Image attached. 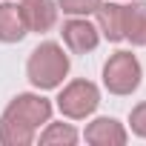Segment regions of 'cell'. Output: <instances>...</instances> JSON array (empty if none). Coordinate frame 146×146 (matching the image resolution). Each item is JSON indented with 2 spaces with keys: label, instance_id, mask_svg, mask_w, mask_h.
Masks as SVG:
<instances>
[{
  "label": "cell",
  "instance_id": "cell-6",
  "mask_svg": "<svg viewBox=\"0 0 146 146\" xmlns=\"http://www.w3.org/2000/svg\"><path fill=\"white\" fill-rule=\"evenodd\" d=\"M83 137H86V143H92V146H123V143L129 140V132H126V126H123L120 120H115V117H95V120L86 126Z\"/></svg>",
  "mask_w": 146,
  "mask_h": 146
},
{
  "label": "cell",
  "instance_id": "cell-9",
  "mask_svg": "<svg viewBox=\"0 0 146 146\" xmlns=\"http://www.w3.org/2000/svg\"><path fill=\"white\" fill-rule=\"evenodd\" d=\"M98 32L100 37H106L109 43H120L123 40V6L109 0V3L98 6Z\"/></svg>",
  "mask_w": 146,
  "mask_h": 146
},
{
  "label": "cell",
  "instance_id": "cell-7",
  "mask_svg": "<svg viewBox=\"0 0 146 146\" xmlns=\"http://www.w3.org/2000/svg\"><path fill=\"white\" fill-rule=\"evenodd\" d=\"M20 15L29 32H49L57 23V3L54 0H23L20 3Z\"/></svg>",
  "mask_w": 146,
  "mask_h": 146
},
{
  "label": "cell",
  "instance_id": "cell-8",
  "mask_svg": "<svg viewBox=\"0 0 146 146\" xmlns=\"http://www.w3.org/2000/svg\"><path fill=\"white\" fill-rule=\"evenodd\" d=\"M123 40L132 46H146V3L132 0L123 6Z\"/></svg>",
  "mask_w": 146,
  "mask_h": 146
},
{
  "label": "cell",
  "instance_id": "cell-12",
  "mask_svg": "<svg viewBox=\"0 0 146 146\" xmlns=\"http://www.w3.org/2000/svg\"><path fill=\"white\" fill-rule=\"evenodd\" d=\"M100 3L103 0H57V12L69 17H86V15H95Z\"/></svg>",
  "mask_w": 146,
  "mask_h": 146
},
{
  "label": "cell",
  "instance_id": "cell-10",
  "mask_svg": "<svg viewBox=\"0 0 146 146\" xmlns=\"http://www.w3.org/2000/svg\"><path fill=\"white\" fill-rule=\"evenodd\" d=\"M29 35L20 6L15 3H0V43H20Z\"/></svg>",
  "mask_w": 146,
  "mask_h": 146
},
{
  "label": "cell",
  "instance_id": "cell-5",
  "mask_svg": "<svg viewBox=\"0 0 146 146\" xmlns=\"http://www.w3.org/2000/svg\"><path fill=\"white\" fill-rule=\"evenodd\" d=\"M63 35V43L75 52V54H86V52H95L98 43H100V32L95 23H89L86 17H69L60 29Z\"/></svg>",
  "mask_w": 146,
  "mask_h": 146
},
{
  "label": "cell",
  "instance_id": "cell-4",
  "mask_svg": "<svg viewBox=\"0 0 146 146\" xmlns=\"http://www.w3.org/2000/svg\"><path fill=\"white\" fill-rule=\"evenodd\" d=\"M98 106H100V89L92 80H83V78L66 83L60 89V95H57V109L69 120H83Z\"/></svg>",
  "mask_w": 146,
  "mask_h": 146
},
{
  "label": "cell",
  "instance_id": "cell-2",
  "mask_svg": "<svg viewBox=\"0 0 146 146\" xmlns=\"http://www.w3.org/2000/svg\"><path fill=\"white\" fill-rule=\"evenodd\" d=\"M69 54L63 52L60 43L54 40H43L40 46L32 49L29 60H26V78L35 89H57L63 83V78L69 75Z\"/></svg>",
  "mask_w": 146,
  "mask_h": 146
},
{
  "label": "cell",
  "instance_id": "cell-1",
  "mask_svg": "<svg viewBox=\"0 0 146 146\" xmlns=\"http://www.w3.org/2000/svg\"><path fill=\"white\" fill-rule=\"evenodd\" d=\"M52 120V103L43 95L23 92L9 100L0 115V143L3 146H29L35 143L40 126Z\"/></svg>",
  "mask_w": 146,
  "mask_h": 146
},
{
  "label": "cell",
  "instance_id": "cell-11",
  "mask_svg": "<svg viewBox=\"0 0 146 146\" xmlns=\"http://www.w3.org/2000/svg\"><path fill=\"white\" fill-rule=\"evenodd\" d=\"M80 140V135L72 129L69 123H46V129L40 132V143L43 146H54V143H60V146H75Z\"/></svg>",
  "mask_w": 146,
  "mask_h": 146
},
{
  "label": "cell",
  "instance_id": "cell-3",
  "mask_svg": "<svg viewBox=\"0 0 146 146\" xmlns=\"http://www.w3.org/2000/svg\"><path fill=\"white\" fill-rule=\"evenodd\" d=\"M140 78H143V69H140V60L132 54V52H115L106 63H103V86L109 95H132L137 86H140Z\"/></svg>",
  "mask_w": 146,
  "mask_h": 146
},
{
  "label": "cell",
  "instance_id": "cell-13",
  "mask_svg": "<svg viewBox=\"0 0 146 146\" xmlns=\"http://www.w3.org/2000/svg\"><path fill=\"white\" fill-rule=\"evenodd\" d=\"M129 126H132V132H135L137 137H146V100L137 103V106L132 109V115H129Z\"/></svg>",
  "mask_w": 146,
  "mask_h": 146
}]
</instances>
